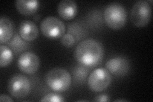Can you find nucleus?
I'll list each match as a JSON object with an SVG mask.
<instances>
[{
    "instance_id": "1",
    "label": "nucleus",
    "mask_w": 153,
    "mask_h": 102,
    "mask_svg": "<svg viewBox=\"0 0 153 102\" xmlns=\"http://www.w3.org/2000/svg\"><path fill=\"white\" fill-rule=\"evenodd\" d=\"M104 56L103 45L97 40L88 38L80 42L74 51V57L79 64L92 68L98 65Z\"/></svg>"
},
{
    "instance_id": "2",
    "label": "nucleus",
    "mask_w": 153,
    "mask_h": 102,
    "mask_svg": "<svg viewBox=\"0 0 153 102\" xmlns=\"http://www.w3.org/2000/svg\"><path fill=\"white\" fill-rule=\"evenodd\" d=\"M104 21L107 25L113 30L123 28L126 22L127 13L122 4L113 2L108 4L103 12Z\"/></svg>"
},
{
    "instance_id": "3",
    "label": "nucleus",
    "mask_w": 153,
    "mask_h": 102,
    "mask_svg": "<svg viewBox=\"0 0 153 102\" xmlns=\"http://www.w3.org/2000/svg\"><path fill=\"white\" fill-rule=\"evenodd\" d=\"M45 80L51 89L56 92H64L69 89L71 84L70 73L62 68H54L45 75Z\"/></svg>"
},
{
    "instance_id": "4",
    "label": "nucleus",
    "mask_w": 153,
    "mask_h": 102,
    "mask_svg": "<svg viewBox=\"0 0 153 102\" xmlns=\"http://www.w3.org/2000/svg\"><path fill=\"white\" fill-rule=\"evenodd\" d=\"M152 7L147 1L140 0L133 4L130 13L131 22L137 27H144L151 21Z\"/></svg>"
},
{
    "instance_id": "5",
    "label": "nucleus",
    "mask_w": 153,
    "mask_h": 102,
    "mask_svg": "<svg viewBox=\"0 0 153 102\" xmlns=\"http://www.w3.org/2000/svg\"><path fill=\"white\" fill-rule=\"evenodd\" d=\"M31 83L25 75L16 74L13 75L8 82V91L13 97L17 99H23L30 93Z\"/></svg>"
},
{
    "instance_id": "6",
    "label": "nucleus",
    "mask_w": 153,
    "mask_h": 102,
    "mask_svg": "<svg viewBox=\"0 0 153 102\" xmlns=\"http://www.w3.org/2000/svg\"><path fill=\"white\" fill-rule=\"evenodd\" d=\"M112 81V76L105 68L94 70L88 78V84L91 90L101 92L106 89Z\"/></svg>"
},
{
    "instance_id": "7",
    "label": "nucleus",
    "mask_w": 153,
    "mask_h": 102,
    "mask_svg": "<svg viewBox=\"0 0 153 102\" xmlns=\"http://www.w3.org/2000/svg\"><path fill=\"white\" fill-rule=\"evenodd\" d=\"M40 30L43 35L49 38H59L65 35L66 27L59 19L54 16L44 18L40 23Z\"/></svg>"
},
{
    "instance_id": "8",
    "label": "nucleus",
    "mask_w": 153,
    "mask_h": 102,
    "mask_svg": "<svg viewBox=\"0 0 153 102\" xmlns=\"http://www.w3.org/2000/svg\"><path fill=\"white\" fill-rule=\"evenodd\" d=\"M17 66L19 70L25 74H33L39 68V57L32 52H25L19 57Z\"/></svg>"
},
{
    "instance_id": "9",
    "label": "nucleus",
    "mask_w": 153,
    "mask_h": 102,
    "mask_svg": "<svg viewBox=\"0 0 153 102\" xmlns=\"http://www.w3.org/2000/svg\"><path fill=\"white\" fill-rule=\"evenodd\" d=\"M130 66L129 61L122 56L111 58L105 63V68L111 74L119 77L125 75L130 70Z\"/></svg>"
},
{
    "instance_id": "10",
    "label": "nucleus",
    "mask_w": 153,
    "mask_h": 102,
    "mask_svg": "<svg viewBox=\"0 0 153 102\" xmlns=\"http://www.w3.org/2000/svg\"><path fill=\"white\" fill-rule=\"evenodd\" d=\"M38 26L30 20H25L21 22L19 27V34L26 42H31L35 40L38 36Z\"/></svg>"
},
{
    "instance_id": "11",
    "label": "nucleus",
    "mask_w": 153,
    "mask_h": 102,
    "mask_svg": "<svg viewBox=\"0 0 153 102\" xmlns=\"http://www.w3.org/2000/svg\"><path fill=\"white\" fill-rule=\"evenodd\" d=\"M77 11V4L73 0H62L57 5L59 15L65 20H71L74 18Z\"/></svg>"
},
{
    "instance_id": "12",
    "label": "nucleus",
    "mask_w": 153,
    "mask_h": 102,
    "mask_svg": "<svg viewBox=\"0 0 153 102\" xmlns=\"http://www.w3.org/2000/svg\"><path fill=\"white\" fill-rule=\"evenodd\" d=\"M39 6L40 3L37 0H17L16 2L18 12L25 16H31L35 13Z\"/></svg>"
},
{
    "instance_id": "13",
    "label": "nucleus",
    "mask_w": 153,
    "mask_h": 102,
    "mask_svg": "<svg viewBox=\"0 0 153 102\" xmlns=\"http://www.w3.org/2000/svg\"><path fill=\"white\" fill-rule=\"evenodd\" d=\"M13 35V25L9 18L2 16L0 19V43H4L11 39Z\"/></svg>"
},
{
    "instance_id": "14",
    "label": "nucleus",
    "mask_w": 153,
    "mask_h": 102,
    "mask_svg": "<svg viewBox=\"0 0 153 102\" xmlns=\"http://www.w3.org/2000/svg\"><path fill=\"white\" fill-rule=\"evenodd\" d=\"M8 45H10V48L15 52H19L25 50L28 44L26 41L24 40L19 34V35L16 34L12 38L10 42L8 43Z\"/></svg>"
},
{
    "instance_id": "15",
    "label": "nucleus",
    "mask_w": 153,
    "mask_h": 102,
    "mask_svg": "<svg viewBox=\"0 0 153 102\" xmlns=\"http://www.w3.org/2000/svg\"><path fill=\"white\" fill-rule=\"evenodd\" d=\"M1 56H0V66L1 68L7 66L12 63L13 55V52L8 46L1 45L0 46Z\"/></svg>"
},
{
    "instance_id": "16",
    "label": "nucleus",
    "mask_w": 153,
    "mask_h": 102,
    "mask_svg": "<svg viewBox=\"0 0 153 102\" xmlns=\"http://www.w3.org/2000/svg\"><path fill=\"white\" fill-rule=\"evenodd\" d=\"M84 65H79L75 68L73 74L74 77L76 80L79 82H84L86 79V77L88 75L89 68Z\"/></svg>"
},
{
    "instance_id": "17",
    "label": "nucleus",
    "mask_w": 153,
    "mask_h": 102,
    "mask_svg": "<svg viewBox=\"0 0 153 102\" xmlns=\"http://www.w3.org/2000/svg\"><path fill=\"white\" fill-rule=\"evenodd\" d=\"M46 102H63L65 101L63 97L57 93H49L44 96L40 100Z\"/></svg>"
},
{
    "instance_id": "18",
    "label": "nucleus",
    "mask_w": 153,
    "mask_h": 102,
    "mask_svg": "<svg viewBox=\"0 0 153 102\" xmlns=\"http://www.w3.org/2000/svg\"><path fill=\"white\" fill-rule=\"evenodd\" d=\"M61 44L66 47H70L75 43V38L70 33L65 34L61 38Z\"/></svg>"
},
{
    "instance_id": "19",
    "label": "nucleus",
    "mask_w": 153,
    "mask_h": 102,
    "mask_svg": "<svg viewBox=\"0 0 153 102\" xmlns=\"http://www.w3.org/2000/svg\"><path fill=\"white\" fill-rule=\"evenodd\" d=\"M110 97L105 94L99 95L97 96L93 100L94 101H98V102H107L110 101Z\"/></svg>"
},
{
    "instance_id": "20",
    "label": "nucleus",
    "mask_w": 153,
    "mask_h": 102,
    "mask_svg": "<svg viewBox=\"0 0 153 102\" xmlns=\"http://www.w3.org/2000/svg\"><path fill=\"white\" fill-rule=\"evenodd\" d=\"M0 101L3 102V101H8V102H12L13 101V99L10 98L9 96L4 95V94H1V96H0Z\"/></svg>"
},
{
    "instance_id": "21",
    "label": "nucleus",
    "mask_w": 153,
    "mask_h": 102,
    "mask_svg": "<svg viewBox=\"0 0 153 102\" xmlns=\"http://www.w3.org/2000/svg\"><path fill=\"white\" fill-rule=\"evenodd\" d=\"M115 101H128L127 100H125V99H117V100H115Z\"/></svg>"
}]
</instances>
